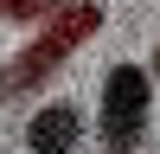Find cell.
Wrapping results in <instances>:
<instances>
[{
	"label": "cell",
	"instance_id": "cell-1",
	"mask_svg": "<svg viewBox=\"0 0 160 154\" xmlns=\"http://www.w3.org/2000/svg\"><path fill=\"white\" fill-rule=\"evenodd\" d=\"M90 32H102V7H96V0H64V7L38 26V38L19 51V58H13L7 90H13V96H32L45 77H58V71H64V58H71Z\"/></svg>",
	"mask_w": 160,
	"mask_h": 154
},
{
	"label": "cell",
	"instance_id": "cell-2",
	"mask_svg": "<svg viewBox=\"0 0 160 154\" xmlns=\"http://www.w3.org/2000/svg\"><path fill=\"white\" fill-rule=\"evenodd\" d=\"M154 71H141V64H109V77H102V109H96V141L109 154H141V141H148L154 128Z\"/></svg>",
	"mask_w": 160,
	"mask_h": 154
},
{
	"label": "cell",
	"instance_id": "cell-3",
	"mask_svg": "<svg viewBox=\"0 0 160 154\" xmlns=\"http://www.w3.org/2000/svg\"><path fill=\"white\" fill-rule=\"evenodd\" d=\"M83 141V109L77 103H38L26 122V148L32 154H71Z\"/></svg>",
	"mask_w": 160,
	"mask_h": 154
},
{
	"label": "cell",
	"instance_id": "cell-4",
	"mask_svg": "<svg viewBox=\"0 0 160 154\" xmlns=\"http://www.w3.org/2000/svg\"><path fill=\"white\" fill-rule=\"evenodd\" d=\"M64 0H0V19H51Z\"/></svg>",
	"mask_w": 160,
	"mask_h": 154
},
{
	"label": "cell",
	"instance_id": "cell-5",
	"mask_svg": "<svg viewBox=\"0 0 160 154\" xmlns=\"http://www.w3.org/2000/svg\"><path fill=\"white\" fill-rule=\"evenodd\" d=\"M148 71H154V77H160V45H154V64H148Z\"/></svg>",
	"mask_w": 160,
	"mask_h": 154
},
{
	"label": "cell",
	"instance_id": "cell-6",
	"mask_svg": "<svg viewBox=\"0 0 160 154\" xmlns=\"http://www.w3.org/2000/svg\"><path fill=\"white\" fill-rule=\"evenodd\" d=\"M0 96H7V64H0Z\"/></svg>",
	"mask_w": 160,
	"mask_h": 154
}]
</instances>
